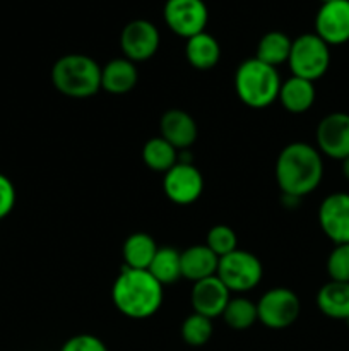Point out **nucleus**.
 I'll return each mask as SVG.
<instances>
[{"mask_svg":"<svg viewBox=\"0 0 349 351\" xmlns=\"http://www.w3.org/2000/svg\"><path fill=\"white\" fill-rule=\"evenodd\" d=\"M120 47L130 62H144L159 48V31L151 21L133 19L120 33Z\"/></svg>","mask_w":349,"mask_h":351,"instance_id":"obj_11","label":"nucleus"},{"mask_svg":"<svg viewBox=\"0 0 349 351\" xmlns=\"http://www.w3.org/2000/svg\"><path fill=\"white\" fill-rule=\"evenodd\" d=\"M287 64L293 75L313 82L328 71L331 47L315 33H305L291 41Z\"/></svg>","mask_w":349,"mask_h":351,"instance_id":"obj_5","label":"nucleus"},{"mask_svg":"<svg viewBox=\"0 0 349 351\" xmlns=\"http://www.w3.org/2000/svg\"><path fill=\"white\" fill-rule=\"evenodd\" d=\"M324 160L320 151L307 143H291L276 161V180L281 192L291 197H305L320 185Z\"/></svg>","mask_w":349,"mask_h":351,"instance_id":"obj_1","label":"nucleus"},{"mask_svg":"<svg viewBox=\"0 0 349 351\" xmlns=\"http://www.w3.org/2000/svg\"><path fill=\"white\" fill-rule=\"evenodd\" d=\"M181 278L197 281L214 276L219 257L207 245H192L180 254Z\"/></svg>","mask_w":349,"mask_h":351,"instance_id":"obj_16","label":"nucleus"},{"mask_svg":"<svg viewBox=\"0 0 349 351\" xmlns=\"http://www.w3.org/2000/svg\"><path fill=\"white\" fill-rule=\"evenodd\" d=\"M205 245L212 250L218 257L228 256L233 250H236L238 245V239H236V233L233 232L229 226L226 225H216L209 230L207 233V242Z\"/></svg>","mask_w":349,"mask_h":351,"instance_id":"obj_27","label":"nucleus"},{"mask_svg":"<svg viewBox=\"0 0 349 351\" xmlns=\"http://www.w3.org/2000/svg\"><path fill=\"white\" fill-rule=\"evenodd\" d=\"M163 191L171 202L178 206L194 204L204 191L202 173L192 163L178 161L164 173Z\"/></svg>","mask_w":349,"mask_h":351,"instance_id":"obj_9","label":"nucleus"},{"mask_svg":"<svg viewBox=\"0 0 349 351\" xmlns=\"http://www.w3.org/2000/svg\"><path fill=\"white\" fill-rule=\"evenodd\" d=\"M346 322H348V326H349V319H348V321H346Z\"/></svg>","mask_w":349,"mask_h":351,"instance_id":"obj_33","label":"nucleus"},{"mask_svg":"<svg viewBox=\"0 0 349 351\" xmlns=\"http://www.w3.org/2000/svg\"><path fill=\"white\" fill-rule=\"evenodd\" d=\"M180 254L173 247H157L153 263L149 266V273L159 281L161 285H171L181 278V261Z\"/></svg>","mask_w":349,"mask_h":351,"instance_id":"obj_24","label":"nucleus"},{"mask_svg":"<svg viewBox=\"0 0 349 351\" xmlns=\"http://www.w3.org/2000/svg\"><path fill=\"white\" fill-rule=\"evenodd\" d=\"M142 161L147 168L166 173L178 163V149H174L163 137H153L142 147Z\"/></svg>","mask_w":349,"mask_h":351,"instance_id":"obj_23","label":"nucleus"},{"mask_svg":"<svg viewBox=\"0 0 349 351\" xmlns=\"http://www.w3.org/2000/svg\"><path fill=\"white\" fill-rule=\"evenodd\" d=\"M318 225L335 245L349 243V194L334 192L318 208Z\"/></svg>","mask_w":349,"mask_h":351,"instance_id":"obj_12","label":"nucleus"},{"mask_svg":"<svg viewBox=\"0 0 349 351\" xmlns=\"http://www.w3.org/2000/svg\"><path fill=\"white\" fill-rule=\"evenodd\" d=\"M279 72L272 65L248 58L242 62L235 74V91L238 98L250 108H266L279 98Z\"/></svg>","mask_w":349,"mask_h":351,"instance_id":"obj_4","label":"nucleus"},{"mask_svg":"<svg viewBox=\"0 0 349 351\" xmlns=\"http://www.w3.org/2000/svg\"><path fill=\"white\" fill-rule=\"evenodd\" d=\"M212 336V319L192 314L181 324V339L188 346H204Z\"/></svg>","mask_w":349,"mask_h":351,"instance_id":"obj_26","label":"nucleus"},{"mask_svg":"<svg viewBox=\"0 0 349 351\" xmlns=\"http://www.w3.org/2000/svg\"><path fill=\"white\" fill-rule=\"evenodd\" d=\"M221 317L235 331H245V329L252 328L255 321H259V317H257V304L243 297L229 298Z\"/></svg>","mask_w":349,"mask_h":351,"instance_id":"obj_25","label":"nucleus"},{"mask_svg":"<svg viewBox=\"0 0 349 351\" xmlns=\"http://www.w3.org/2000/svg\"><path fill=\"white\" fill-rule=\"evenodd\" d=\"M315 96H317V91H315L313 82L291 75L289 79H286L281 84L279 98L277 99L284 106V110L300 115V113L308 112L313 106Z\"/></svg>","mask_w":349,"mask_h":351,"instance_id":"obj_18","label":"nucleus"},{"mask_svg":"<svg viewBox=\"0 0 349 351\" xmlns=\"http://www.w3.org/2000/svg\"><path fill=\"white\" fill-rule=\"evenodd\" d=\"M51 82L68 98H91L101 89V67L88 55H64L51 67Z\"/></svg>","mask_w":349,"mask_h":351,"instance_id":"obj_3","label":"nucleus"},{"mask_svg":"<svg viewBox=\"0 0 349 351\" xmlns=\"http://www.w3.org/2000/svg\"><path fill=\"white\" fill-rule=\"evenodd\" d=\"M341 168H342V175H344L346 180L349 182V156L341 161Z\"/></svg>","mask_w":349,"mask_h":351,"instance_id":"obj_31","label":"nucleus"},{"mask_svg":"<svg viewBox=\"0 0 349 351\" xmlns=\"http://www.w3.org/2000/svg\"><path fill=\"white\" fill-rule=\"evenodd\" d=\"M291 51V40L287 34L281 33V31H270L260 38L259 45H257V53L255 58L267 65H277L284 64L289 58Z\"/></svg>","mask_w":349,"mask_h":351,"instance_id":"obj_22","label":"nucleus"},{"mask_svg":"<svg viewBox=\"0 0 349 351\" xmlns=\"http://www.w3.org/2000/svg\"><path fill=\"white\" fill-rule=\"evenodd\" d=\"M16 206V189L9 177L0 173V219L10 215Z\"/></svg>","mask_w":349,"mask_h":351,"instance_id":"obj_30","label":"nucleus"},{"mask_svg":"<svg viewBox=\"0 0 349 351\" xmlns=\"http://www.w3.org/2000/svg\"><path fill=\"white\" fill-rule=\"evenodd\" d=\"M137 67L129 58H113L101 67V89L112 95H125L137 84Z\"/></svg>","mask_w":349,"mask_h":351,"instance_id":"obj_17","label":"nucleus"},{"mask_svg":"<svg viewBox=\"0 0 349 351\" xmlns=\"http://www.w3.org/2000/svg\"><path fill=\"white\" fill-rule=\"evenodd\" d=\"M301 304L298 295L289 288H272L260 297L257 317L269 329H286L300 317Z\"/></svg>","mask_w":349,"mask_h":351,"instance_id":"obj_7","label":"nucleus"},{"mask_svg":"<svg viewBox=\"0 0 349 351\" xmlns=\"http://www.w3.org/2000/svg\"><path fill=\"white\" fill-rule=\"evenodd\" d=\"M317 149L332 160L342 161L349 156V113L334 112L318 122Z\"/></svg>","mask_w":349,"mask_h":351,"instance_id":"obj_10","label":"nucleus"},{"mask_svg":"<svg viewBox=\"0 0 349 351\" xmlns=\"http://www.w3.org/2000/svg\"><path fill=\"white\" fill-rule=\"evenodd\" d=\"M315 34L328 47H339L349 41V0L322 3L315 16Z\"/></svg>","mask_w":349,"mask_h":351,"instance_id":"obj_13","label":"nucleus"},{"mask_svg":"<svg viewBox=\"0 0 349 351\" xmlns=\"http://www.w3.org/2000/svg\"><path fill=\"white\" fill-rule=\"evenodd\" d=\"M327 273L331 281L349 283V243L332 249L327 259Z\"/></svg>","mask_w":349,"mask_h":351,"instance_id":"obj_28","label":"nucleus"},{"mask_svg":"<svg viewBox=\"0 0 349 351\" xmlns=\"http://www.w3.org/2000/svg\"><path fill=\"white\" fill-rule=\"evenodd\" d=\"M112 300L120 314L142 321L153 317L163 305V285L149 271L122 266L113 283Z\"/></svg>","mask_w":349,"mask_h":351,"instance_id":"obj_2","label":"nucleus"},{"mask_svg":"<svg viewBox=\"0 0 349 351\" xmlns=\"http://www.w3.org/2000/svg\"><path fill=\"white\" fill-rule=\"evenodd\" d=\"M185 57L188 64L197 71H209L218 65L221 58V47L212 34L204 31L188 38L185 45Z\"/></svg>","mask_w":349,"mask_h":351,"instance_id":"obj_20","label":"nucleus"},{"mask_svg":"<svg viewBox=\"0 0 349 351\" xmlns=\"http://www.w3.org/2000/svg\"><path fill=\"white\" fill-rule=\"evenodd\" d=\"M322 3H327V2H334V0H320Z\"/></svg>","mask_w":349,"mask_h":351,"instance_id":"obj_32","label":"nucleus"},{"mask_svg":"<svg viewBox=\"0 0 349 351\" xmlns=\"http://www.w3.org/2000/svg\"><path fill=\"white\" fill-rule=\"evenodd\" d=\"M317 307L325 317L335 321L349 319V283L328 281L318 290Z\"/></svg>","mask_w":349,"mask_h":351,"instance_id":"obj_19","label":"nucleus"},{"mask_svg":"<svg viewBox=\"0 0 349 351\" xmlns=\"http://www.w3.org/2000/svg\"><path fill=\"white\" fill-rule=\"evenodd\" d=\"M262 264L259 257L246 250H233L228 256L219 257L216 276L222 281L226 288L236 293H245L253 290L262 280Z\"/></svg>","mask_w":349,"mask_h":351,"instance_id":"obj_6","label":"nucleus"},{"mask_svg":"<svg viewBox=\"0 0 349 351\" xmlns=\"http://www.w3.org/2000/svg\"><path fill=\"white\" fill-rule=\"evenodd\" d=\"M163 16L170 31L188 40L195 34L204 33L209 10L204 0H166Z\"/></svg>","mask_w":349,"mask_h":351,"instance_id":"obj_8","label":"nucleus"},{"mask_svg":"<svg viewBox=\"0 0 349 351\" xmlns=\"http://www.w3.org/2000/svg\"><path fill=\"white\" fill-rule=\"evenodd\" d=\"M229 302V290L218 276L205 278L194 283L192 288V307L195 314L214 319L221 317Z\"/></svg>","mask_w":349,"mask_h":351,"instance_id":"obj_14","label":"nucleus"},{"mask_svg":"<svg viewBox=\"0 0 349 351\" xmlns=\"http://www.w3.org/2000/svg\"><path fill=\"white\" fill-rule=\"evenodd\" d=\"M157 252V245L154 239L147 233H132L125 240L122 247L123 266L130 269H149L154 256Z\"/></svg>","mask_w":349,"mask_h":351,"instance_id":"obj_21","label":"nucleus"},{"mask_svg":"<svg viewBox=\"0 0 349 351\" xmlns=\"http://www.w3.org/2000/svg\"><path fill=\"white\" fill-rule=\"evenodd\" d=\"M60 351H108L105 343L92 335H77L68 338Z\"/></svg>","mask_w":349,"mask_h":351,"instance_id":"obj_29","label":"nucleus"},{"mask_svg":"<svg viewBox=\"0 0 349 351\" xmlns=\"http://www.w3.org/2000/svg\"><path fill=\"white\" fill-rule=\"evenodd\" d=\"M161 137L171 144L174 149H187L197 139V123L183 110H168L159 122Z\"/></svg>","mask_w":349,"mask_h":351,"instance_id":"obj_15","label":"nucleus"}]
</instances>
